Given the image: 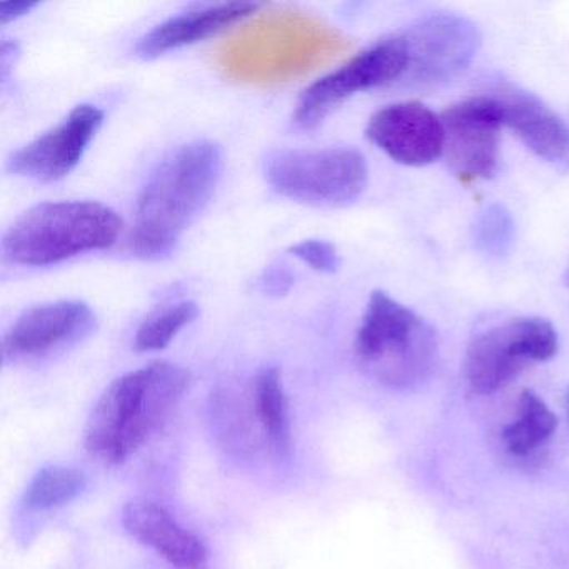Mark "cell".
Returning a JSON list of instances; mask_svg holds the SVG:
<instances>
[{
	"label": "cell",
	"mask_w": 569,
	"mask_h": 569,
	"mask_svg": "<svg viewBox=\"0 0 569 569\" xmlns=\"http://www.w3.org/2000/svg\"><path fill=\"white\" fill-rule=\"evenodd\" d=\"M251 405L269 448L278 455L288 452L291 448V422L278 368H266L258 372L252 382Z\"/></svg>",
	"instance_id": "obj_17"
},
{
	"label": "cell",
	"mask_w": 569,
	"mask_h": 569,
	"mask_svg": "<svg viewBox=\"0 0 569 569\" xmlns=\"http://www.w3.org/2000/svg\"><path fill=\"white\" fill-rule=\"evenodd\" d=\"M122 525L132 538L178 568L201 569L208 562L204 542L156 502H128L122 511Z\"/></svg>",
	"instance_id": "obj_14"
},
{
	"label": "cell",
	"mask_w": 569,
	"mask_h": 569,
	"mask_svg": "<svg viewBox=\"0 0 569 569\" xmlns=\"http://www.w3.org/2000/svg\"><path fill=\"white\" fill-rule=\"evenodd\" d=\"M348 48L331 26L291 9L264 12L239 28L216 52L226 78L271 86L309 74Z\"/></svg>",
	"instance_id": "obj_1"
},
{
	"label": "cell",
	"mask_w": 569,
	"mask_h": 569,
	"mask_svg": "<svg viewBox=\"0 0 569 569\" xmlns=\"http://www.w3.org/2000/svg\"><path fill=\"white\" fill-rule=\"evenodd\" d=\"M515 232L511 212L505 206L491 204L476 218L472 241L482 254L502 258L511 251Z\"/></svg>",
	"instance_id": "obj_21"
},
{
	"label": "cell",
	"mask_w": 569,
	"mask_h": 569,
	"mask_svg": "<svg viewBox=\"0 0 569 569\" xmlns=\"http://www.w3.org/2000/svg\"><path fill=\"white\" fill-rule=\"evenodd\" d=\"M496 101L501 106L505 126L538 158L556 162L569 154L568 126L538 98L516 89H505Z\"/></svg>",
	"instance_id": "obj_16"
},
{
	"label": "cell",
	"mask_w": 569,
	"mask_h": 569,
	"mask_svg": "<svg viewBox=\"0 0 569 569\" xmlns=\"http://www.w3.org/2000/svg\"><path fill=\"white\" fill-rule=\"evenodd\" d=\"M558 428L555 412L531 391L519 396L518 415L502 432L506 449L512 456H528L541 448Z\"/></svg>",
	"instance_id": "obj_18"
},
{
	"label": "cell",
	"mask_w": 569,
	"mask_h": 569,
	"mask_svg": "<svg viewBox=\"0 0 569 569\" xmlns=\"http://www.w3.org/2000/svg\"><path fill=\"white\" fill-rule=\"evenodd\" d=\"M221 174V148L206 139L188 142L159 162L136 202L132 254L168 256L214 194Z\"/></svg>",
	"instance_id": "obj_2"
},
{
	"label": "cell",
	"mask_w": 569,
	"mask_h": 569,
	"mask_svg": "<svg viewBox=\"0 0 569 569\" xmlns=\"http://www.w3.org/2000/svg\"><path fill=\"white\" fill-rule=\"evenodd\" d=\"M34 2H4L0 4V24L6 26L14 19L31 12L36 8Z\"/></svg>",
	"instance_id": "obj_24"
},
{
	"label": "cell",
	"mask_w": 569,
	"mask_h": 569,
	"mask_svg": "<svg viewBox=\"0 0 569 569\" xmlns=\"http://www.w3.org/2000/svg\"><path fill=\"white\" fill-rule=\"evenodd\" d=\"M295 284V276L286 264H272L261 278V289L266 295L281 296Z\"/></svg>",
	"instance_id": "obj_23"
},
{
	"label": "cell",
	"mask_w": 569,
	"mask_h": 569,
	"mask_svg": "<svg viewBox=\"0 0 569 569\" xmlns=\"http://www.w3.org/2000/svg\"><path fill=\"white\" fill-rule=\"evenodd\" d=\"M122 219L94 201L44 202L21 216L2 238V256L18 266L59 264L84 252L111 248Z\"/></svg>",
	"instance_id": "obj_4"
},
{
	"label": "cell",
	"mask_w": 569,
	"mask_h": 569,
	"mask_svg": "<svg viewBox=\"0 0 569 569\" xmlns=\"http://www.w3.org/2000/svg\"><path fill=\"white\" fill-rule=\"evenodd\" d=\"M356 358L376 379L409 386L431 372L438 355L435 329L382 291L369 298L355 341Z\"/></svg>",
	"instance_id": "obj_5"
},
{
	"label": "cell",
	"mask_w": 569,
	"mask_h": 569,
	"mask_svg": "<svg viewBox=\"0 0 569 569\" xmlns=\"http://www.w3.org/2000/svg\"><path fill=\"white\" fill-rule=\"evenodd\" d=\"M88 479L79 469L49 466L39 471L26 489V508L36 509V511L58 508L78 498L84 491Z\"/></svg>",
	"instance_id": "obj_19"
},
{
	"label": "cell",
	"mask_w": 569,
	"mask_h": 569,
	"mask_svg": "<svg viewBox=\"0 0 569 569\" xmlns=\"http://www.w3.org/2000/svg\"><path fill=\"white\" fill-rule=\"evenodd\" d=\"M446 164L462 182L485 181L498 171L501 106L496 98H472L441 114Z\"/></svg>",
	"instance_id": "obj_10"
},
{
	"label": "cell",
	"mask_w": 569,
	"mask_h": 569,
	"mask_svg": "<svg viewBox=\"0 0 569 569\" xmlns=\"http://www.w3.org/2000/svg\"><path fill=\"white\" fill-rule=\"evenodd\" d=\"M259 9L261 6L254 2H229L182 12L142 36L136 46V52L144 59L158 58L174 49L212 38L258 14Z\"/></svg>",
	"instance_id": "obj_15"
},
{
	"label": "cell",
	"mask_w": 569,
	"mask_h": 569,
	"mask_svg": "<svg viewBox=\"0 0 569 569\" xmlns=\"http://www.w3.org/2000/svg\"><path fill=\"white\" fill-rule=\"evenodd\" d=\"M188 388L189 372L168 361L121 376L89 416L86 449L109 465L128 461L168 421Z\"/></svg>",
	"instance_id": "obj_3"
},
{
	"label": "cell",
	"mask_w": 569,
	"mask_h": 569,
	"mask_svg": "<svg viewBox=\"0 0 569 569\" xmlns=\"http://www.w3.org/2000/svg\"><path fill=\"white\" fill-rule=\"evenodd\" d=\"M96 328V316L81 301H58L26 311L2 341L6 361L42 358L88 338Z\"/></svg>",
	"instance_id": "obj_13"
},
{
	"label": "cell",
	"mask_w": 569,
	"mask_h": 569,
	"mask_svg": "<svg viewBox=\"0 0 569 569\" xmlns=\"http://www.w3.org/2000/svg\"><path fill=\"white\" fill-rule=\"evenodd\" d=\"M558 352L555 326L541 318L512 319L481 332L466 352V379L472 391L492 395L518 378L532 362Z\"/></svg>",
	"instance_id": "obj_7"
},
{
	"label": "cell",
	"mask_w": 569,
	"mask_h": 569,
	"mask_svg": "<svg viewBox=\"0 0 569 569\" xmlns=\"http://www.w3.org/2000/svg\"><path fill=\"white\" fill-rule=\"evenodd\" d=\"M406 68L408 58L401 39L378 42L349 59L341 68L312 82L296 106L292 114L295 124L306 131L318 128L346 99L405 78Z\"/></svg>",
	"instance_id": "obj_8"
},
{
	"label": "cell",
	"mask_w": 569,
	"mask_h": 569,
	"mask_svg": "<svg viewBox=\"0 0 569 569\" xmlns=\"http://www.w3.org/2000/svg\"><path fill=\"white\" fill-rule=\"evenodd\" d=\"M366 136L392 161L411 168L432 164L445 152L441 116L419 102H396L369 119Z\"/></svg>",
	"instance_id": "obj_12"
},
{
	"label": "cell",
	"mask_w": 569,
	"mask_h": 569,
	"mask_svg": "<svg viewBox=\"0 0 569 569\" xmlns=\"http://www.w3.org/2000/svg\"><path fill=\"white\" fill-rule=\"evenodd\" d=\"M289 252L311 266L315 271L326 272V274L338 271L339 262H341L335 246L331 242L319 241V239L298 242L289 248Z\"/></svg>",
	"instance_id": "obj_22"
},
{
	"label": "cell",
	"mask_w": 569,
	"mask_h": 569,
	"mask_svg": "<svg viewBox=\"0 0 569 569\" xmlns=\"http://www.w3.org/2000/svg\"><path fill=\"white\" fill-rule=\"evenodd\" d=\"M199 316V308L192 301H178L162 306L148 316L136 332V349L141 352L161 351L172 339L191 325Z\"/></svg>",
	"instance_id": "obj_20"
},
{
	"label": "cell",
	"mask_w": 569,
	"mask_h": 569,
	"mask_svg": "<svg viewBox=\"0 0 569 569\" xmlns=\"http://www.w3.org/2000/svg\"><path fill=\"white\" fill-rule=\"evenodd\" d=\"M104 122V112L92 104H81L51 131L11 156L8 169L12 174L36 182H56L74 171L86 149Z\"/></svg>",
	"instance_id": "obj_11"
},
{
	"label": "cell",
	"mask_w": 569,
	"mask_h": 569,
	"mask_svg": "<svg viewBox=\"0 0 569 569\" xmlns=\"http://www.w3.org/2000/svg\"><path fill=\"white\" fill-rule=\"evenodd\" d=\"M264 174L276 192L316 208H345L368 186V164L356 149H295L266 159Z\"/></svg>",
	"instance_id": "obj_6"
},
{
	"label": "cell",
	"mask_w": 569,
	"mask_h": 569,
	"mask_svg": "<svg viewBox=\"0 0 569 569\" xmlns=\"http://www.w3.org/2000/svg\"><path fill=\"white\" fill-rule=\"evenodd\" d=\"M565 408H566V416H568L569 419V389L566 391L565 396Z\"/></svg>",
	"instance_id": "obj_25"
},
{
	"label": "cell",
	"mask_w": 569,
	"mask_h": 569,
	"mask_svg": "<svg viewBox=\"0 0 569 569\" xmlns=\"http://www.w3.org/2000/svg\"><path fill=\"white\" fill-rule=\"evenodd\" d=\"M398 38L408 58L405 78L418 86L458 78L475 61L481 46L478 28L455 14L429 16Z\"/></svg>",
	"instance_id": "obj_9"
}]
</instances>
